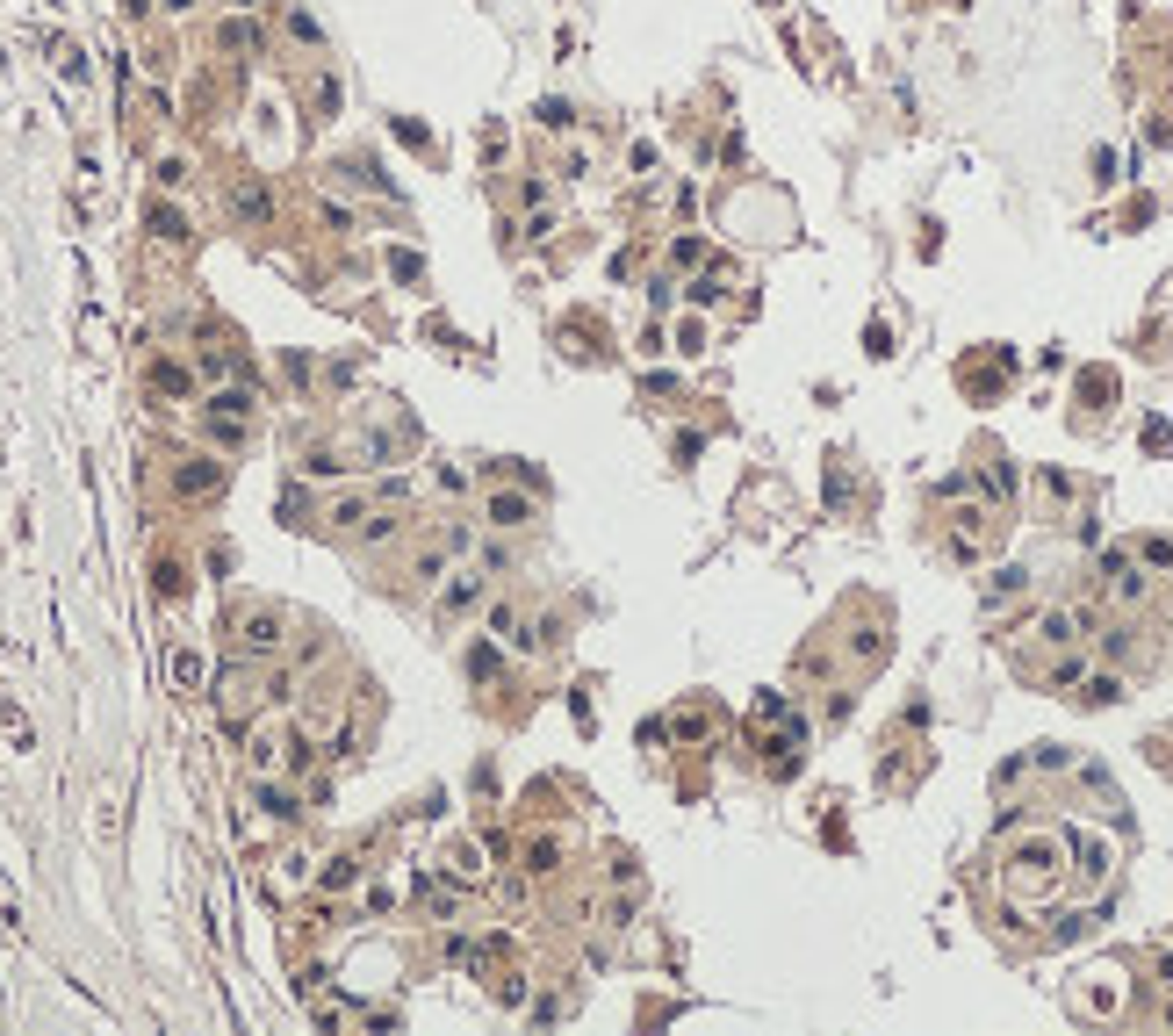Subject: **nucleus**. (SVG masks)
Segmentation results:
<instances>
[{
    "label": "nucleus",
    "instance_id": "6",
    "mask_svg": "<svg viewBox=\"0 0 1173 1036\" xmlns=\"http://www.w3.org/2000/svg\"><path fill=\"white\" fill-rule=\"evenodd\" d=\"M476 590H483V576H461V583L447 590V612H461V605H476Z\"/></svg>",
    "mask_w": 1173,
    "mask_h": 1036
},
{
    "label": "nucleus",
    "instance_id": "7",
    "mask_svg": "<svg viewBox=\"0 0 1173 1036\" xmlns=\"http://www.w3.org/2000/svg\"><path fill=\"white\" fill-rule=\"evenodd\" d=\"M152 231H159V238H188V223H181L173 209H152Z\"/></svg>",
    "mask_w": 1173,
    "mask_h": 1036
},
{
    "label": "nucleus",
    "instance_id": "2",
    "mask_svg": "<svg viewBox=\"0 0 1173 1036\" xmlns=\"http://www.w3.org/2000/svg\"><path fill=\"white\" fill-rule=\"evenodd\" d=\"M489 526H533V504L518 497V489H489Z\"/></svg>",
    "mask_w": 1173,
    "mask_h": 1036
},
{
    "label": "nucleus",
    "instance_id": "8",
    "mask_svg": "<svg viewBox=\"0 0 1173 1036\" xmlns=\"http://www.w3.org/2000/svg\"><path fill=\"white\" fill-rule=\"evenodd\" d=\"M173 676L181 684H202V656H173Z\"/></svg>",
    "mask_w": 1173,
    "mask_h": 1036
},
{
    "label": "nucleus",
    "instance_id": "4",
    "mask_svg": "<svg viewBox=\"0 0 1173 1036\" xmlns=\"http://www.w3.org/2000/svg\"><path fill=\"white\" fill-rule=\"evenodd\" d=\"M216 482H223V469H216V461H188V469H181V497H209Z\"/></svg>",
    "mask_w": 1173,
    "mask_h": 1036
},
{
    "label": "nucleus",
    "instance_id": "1",
    "mask_svg": "<svg viewBox=\"0 0 1173 1036\" xmlns=\"http://www.w3.org/2000/svg\"><path fill=\"white\" fill-rule=\"evenodd\" d=\"M238 648H245V656H274V648H281V619H274V612H252V619L238 627Z\"/></svg>",
    "mask_w": 1173,
    "mask_h": 1036
},
{
    "label": "nucleus",
    "instance_id": "3",
    "mask_svg": "<svg viewBox=\"0 0 1173 1036\" xmlns=\"http://www.w3.org/2000/svg\"><path fill=\"white\" fill-rule=\"evenodd\" d=\"M231 209H238V216H252V223H260V216H274V194L260 188V181H238V188H231Z\"/></svg>",
    "mask_w": 1173,
    "mask_h": 1036
},
{
    "label": "nucleus",
    "instance_id": "5",
    "mask_svg": "<svg viewBox=\"0 0 1173 1036\" xmlns=\"http://www.w3.org/2000/svg\"><path fill=\"white\" fill-rule=\"evenodd\" d=\"M216 44H223V51H245V44H260V29H252V22H223Z\"/></svg>",
    "mask_w": 1173,
    "mask_h": 1036
}]
</instances>
